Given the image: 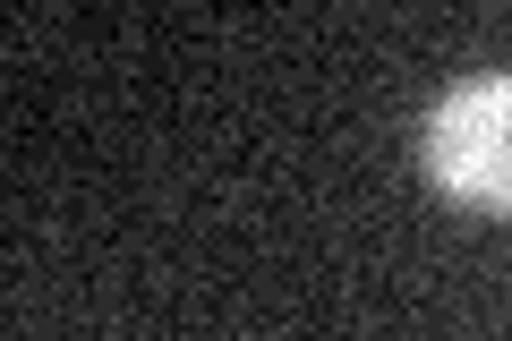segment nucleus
<instances>
[{
  "label": "nucleus",
  "mask_w": 512,
  "mask_h": 341,
  "mask_svg": "<svg viewBox=\"0 0 512 341\" xmlns=\"http://www.w3.org/2000/svg\"><path fill=\"white\" fill-rule=\"evenodd\" d=\"M419 171L461 214H512V69L461 77L419 111Z\"/></svg>",
  "instance_id": "nucleus-1"
}]
</instances>
